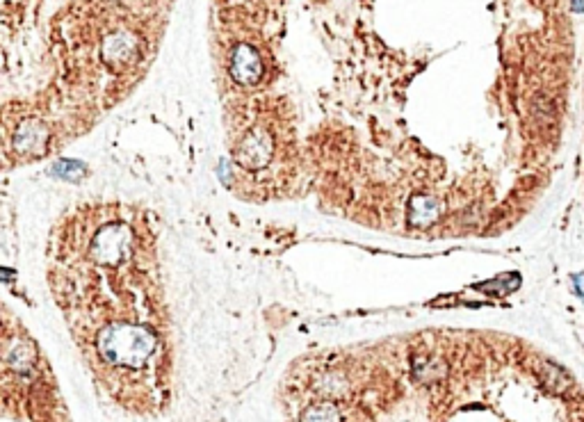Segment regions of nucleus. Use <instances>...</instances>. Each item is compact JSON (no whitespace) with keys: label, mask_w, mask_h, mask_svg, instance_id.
<instances>
[{"label":"nucleus","mask_w":584,"mask_h":422,"mask_svg":"<svg viewBox=\"0 0 584 422\" xmlns=\"http://www.w3.org/2000/svg\"><path fill=\"white\" fill-rule=\"evenodd\" d=\"M96 349L110 365L142 367L156 349V336L135 322H115L98 333Z\"/></svg>","instance_id":"nucleus-1"},{"label":"nucleus","mask_w":584,"mask_h":422,"mask_svg":"<svg viewBox=\"0 0 584 422\" xmlns=\"http://www.w3.org/2000/svg\"><path fill=\"white\" fill-rule=\"evenodd\" d=\"M274 153V139L265 128H253L249 130V135H244L242 142L238 144V156L240 164H244L247 169H263L265 164L272 160Z\"/></svg>","instance_id":"nucleus-2"},{"label":"nucleus","mask_w":584,"mask_h":422,"mask_svg":"<svg viewBox=\"0 0 584 422\" xmlns=\"http://www.w3.org/2000/svg\"><path fill=\"white\" fill-rule=\"evenodd\" d=\"M229 69H231V76L233 80L238 82V85H256V82L260 80L263 76V62H260V55L258 50L249 44H240L231 50V62H229Z\"/></svg>","instance_id":"nucleus-3"},{"label":"nucleus","mask_w":584,"mask_h":422,"mask_svg":"<svg viewBox=\"0 0 584 422\" xmlns=\"http://www.w3.org/2000/svg\"><path fill=\"white\" fill-rule=\"evenodd\" d=\"M48 137H50V132H48V128L44 126L42 121L28 119V121H23L21 126H18V130H16V135H14V149H16L18 156H23V158L44 156V153H46V147H48Z\"/></svg>","instance_id":"nucleus-4"},{"label":"nucleus","mask_w":584,"mask_h":422,"mask_svg":"<svg viewBox=\"0 0 584 422\" xmlns=\"http://www.w3.org/2000/svg\"><path fill=\"white\" fill-rule=\"evenodd\" d=\"M103 59L108 64H115V67H126L130 62H135L137 55H139V41L132 33H124V30H119V33H112L110 37H105L103 41Z\"/></svg>","instance_id":"nucleus-5"},{"label":"nucleus","mask_w":584,"mask_h":422,"mask_svg":"<svg viewBox=\"0 0 584 422\" xmlns=\"http://www.w3.org/2000/svg\"><path fill=\"white\" fill-rule=\"evenodd\" d=\"M541 379H543V384H546L552 390V393H559V395L566 393L568 388H573L571 375L563 367L550 363V361H543L541 363Z\"/></svg>","instance_id":"nucleus-6"},{"label":"nucleus","mask_w":584,"mask_h":422,"mask_svg":"<svg viewBox=\"0 0 584 422\" xmlns=\"http://www.w3.org/2000/svg\"><path fill=\"white\" fill-rule=\"evenodd\" d=\"M347 390H350V382H347V377L343 372H338V370H331V372L322 375L320 382H317V393L326 399L345 397Z\"/></svg>","instance_id":"nucleus-7"},{"label":"nucleus","mask_w":584,"mask_h":422,"mask_svg":"<svg viewBox=\"0 0 584 422\" xmlns=\"http://www.w3.org/2000/svg\"><path fill=\"white\" fill-rule=\"evenodd\" d=\"M302 422H343V416L331 399H322V402H315L304 411Z\"/></svg>","instance_id":"nucleus-8"},{"label":"nucleus","mask_w":584,"mask_h":422,"mask_svg":"<svg viewBox=\"0 0 584 422\" xmlns=\"http://www.w3.org/2000/svg\"><path fill=\"white\" fill-rule=\"evenodd\" d=\"M445 365L443 361H438V358H418L413 363V375L418 382L423 384H432V382H438V379L445 377Z\"/></svg>","instance_id":"nucleus-9"},{"label":"nucleus","mask_w":584,"mask_h":422,"mask_svg":"<svg viewBox=\"0 0 584 422\" xmlns=\"http://www.w3.org/2000/svg\"><path fill=\"white\" fill-rule=\"evenodd\" d=\"M411 215L416 217L418 224H429V219L436 217V203L429 199H416Z\"/></svg>","instance_id":"nucleus-10"},{"label":"nucleus","mask_w":584,"mask_h":422,"mask_svg":"<svg viewBox=\"0 0 584 422\" xmlns=\"http://www.w3.org/2000/svg\"><path fill=\"white\" fill-rule=\"evenodd\" d=\"M573 281H576V292L584 300V274H578V276H573Z\"/></svg>","instance_id":"nucleus-11"},{"label":"nucleus","mask_w":584,"mask_h":422,"mask_svg":"<svg viewBox=\"0 0 584 422\" xmlns=\"http://www.w3.org/2000/svg\"><path fill=\"white\" fill-rule=\"evenodd\" d=\"M571 9L576 14H584V0H571Z\"/></svg>","instance_id":"nucleus-12"}]
</instances>
